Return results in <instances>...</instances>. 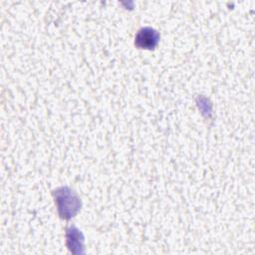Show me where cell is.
<instances>
[{"mask_svg": "<svg viewBox=\"0 0 255 255\" xmlns=\"http://www.w3.org/2000/svg\"><path fill=\"white\" fill-rule=\"evenodd\" d=\"M55 191V198L61 217L69 219L74 216L78 212L81 205L80 200L74 191L68 187H62Z\"/></svg>", "mask_w": 255, "mask_h": 255, "instance_id": "cell-1", "label": "cell"}, {"mask_svg": "<svg viewBox=\"0 0 255 255\" xmlns=\"http://www.w3.org/2000/svg\"><path fill=\"white\" fill-rule=\"evenodd\" d=\"M158 40L159 34L154 29L146 27L137 32L134 44L141 49H153L157 45Z\"/></svg>", "mask_w": 255, "mask_h": 255, "instance_id": "cell-2", "label": "cell"}, {"mask_svg": "<svg viewBox=\"0 0 255 255\" xmlns=\"http://www.w3.org/2000/svg\"><path fill=\"white\" fill-rule=\"evenodd\" d=\"M83 236L82 233L75 227H71L67 232V244L69 249L74 253H82L83 248Z\"/></svg>", "mask_w": 255, "mask_h": 255, "instance_id": "cell-3", "label": "cell"}]
</instances>
